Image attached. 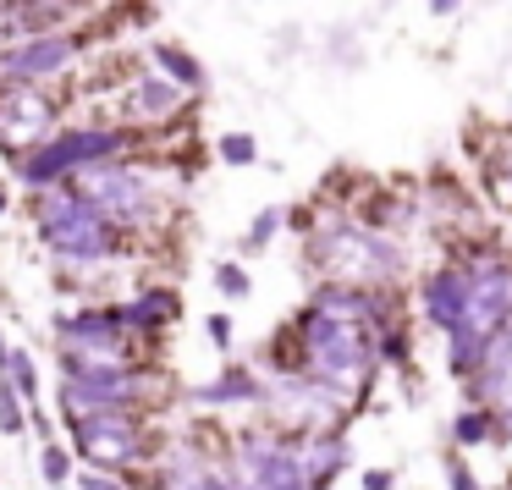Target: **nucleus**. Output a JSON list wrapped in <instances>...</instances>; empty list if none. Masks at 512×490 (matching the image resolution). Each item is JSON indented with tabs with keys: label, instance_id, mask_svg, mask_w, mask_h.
Returning <instances> with one entry per match:
<instances>
[{
	"label": "nucleus",
	"instance_id": "obj_1",
	"mask_svg": "<svg viewBox=\"0 0 512 490\" xmlns=\"http://www.w3.org/2000/svg\"><path fill=\"white\" fill-rule=\"evenodd\" d=\"M303 364H309L314 380H325V386H336L347 397L375 364V342H369L364 320L309 309L303 314Z\"/></svg>",
	"mask_w": 512,
	"mask_h": 490
},
{
	"label": "nucleus",
	"instance_id": "obj_2",
	"mask_svg": "<svg viewBox=\"0 0 512 490\" xmlns=\"http://www.w3.org/2000/svg\"><path fill=\"white\" fill-rule=\"evenodd\" d=\"M39 232H45V243L56 248L61 259H72V265H100V259H111L116 248H122L116 221H105V215L94 210L83 193H72L67 182H56V193L45 199Z\"/></svg>",
	"mask_w": 512,
	"mask_h": 490
},
{
	"label": "nucleus",
	"instance_id": "obj_3",
	"mask_svg": "<svg viewBox=\"0 0 512 490\" xmlns=\"http://www.w3.org/2000/svg\"><path fill=\"white\" fill-rule=\"evenodd\" d=\"M127 144H133L127 127H67V133L45 138V144L17 166V182H28V188H56V182H67L78 166L116 160Z\"/></svg>",
	"mask_w": 512,
	"mask_h": 490
},
{
	"label": "nucleus",
	"instance_id": "obj_4",
	"mask_svg": "<svg viewBox=\"0 0 512 490\" xmlns=\"http://www.w3.org/2000/svg\"><path fill=\"white\" fill-rule=\"evenodd\" d=\"M67 188L83 193V199H89L105 221H116V226H138V221H149V210H155L149 182L138 177L133 166H122V155H116V160H94V166H78L67 177Z\"/></svg>",
	"mask_w": 512,
	"mask_h": 490
},
{
	"label": "nucleus",
	"instance_id": "obj_5",
	"mask_svg": "<svg viewBox=\"0 0 512 490\" xmlns=\"http://www.w3.org/2000/svg\"><path fill=\"white\" fill-rule=\"evenodd\" d=\"M309 254L331 270L336 281H391L402 270V254L391 243H380L364 226H325L309 243Z\"/></svg>",
	"mask_w": 512,
	"mask_h": 490
},
{
	"label": "nucleus",
	"instance_id": "obj_6",
	"mask_svg": "<svg viewBox=\"0 0 512 490\" xmlns=\"http://www.w3.org/2000/svg\"><path fill=\"white\" fill-rule=\"evenodd\" d=\"M83 45H89V39L72 34V28H45V34L12 39V45L0 50V89H12V83L61 78V72L83 56Z\"/></svg>",
	"mask_w": 512,
	"mask_h": 490
},
{
	"label": "nucleus",
	"instance_id": "obj_7",
	"mask_svg": "<svg viewBox=\"0 0 512 490\" xmlns=\"http://www.w3.org/2000/svg\"><path fill=\"white\" fill-rule=\"evenodd\" d=\"M72 446L94 468H133L144 457V430H138V419L127 408H105V413L72 419Z\"/></svg>",
	"mask_w": 512,
	"mask_h": 490
},
{
	"label": "nucleus",
	"instance_id": "obj_8",
	"mask_svg": "<svg viewBox=\"0 0 512 490\" xmlns=\"http://www.w3.org/2000/svg\"><path fill=\"white\" fill-rule=\"evenodd\" d=\"M45 138H56V100L39 83L0 89V149L6 155H34Z\"/></svg>",
	"mask_w": 512,
	"mask_h": 490
},
{
	"label": "nucleus",
	"instance_id": "obj_9",
	"mask_svg": "<svg viewBox=\"0 0 512 490\" xmlns=\"http://www.w3.org/2000/svg\"><path fill=\"white\" fill-rule=\"evenodd\" d=\"M61 331V353L83 358V364H122L127 353V325L116 309H83V314H61L56 320Z\"/></svg>",
	"mask_w": 512,
	"mask_h": 490
},
{
	"label": "nucleus",
	"instance_id": "obj_10",
	"mask_svg": "<svg viewBox=\"0 0 512 490\" xmlns=\"http://www.w3.org/2000/svg\"><path fill=\"white\" fill-rule=\"evenodd\" d=\"M243 474L254 490H309L303 452L292 441H270V435H248L243 441Z\"/></svg>",
	"mask_w": 512,
	"mask_h": 490
},
{
	"label": "nucleus",
	"instance_id": "obj_11",
	"mask_svg": "<svg viewBox=\"0 0 512 490\" xmlns=\"http://www.w3.org/2000/svg\"><path fill=\"white\" fill-rule=\"evenodd\" d=\"M182 100H188L182 83H171L166 72H149V78H133V89H127V116L133 122H171Z\"/></svg>",
	"mask_w": 512,
	"mask_h": 490
},
{
	"label": "nucleus",
	"instance_id": "obj_12",
	"mask_svg": "<svg viewBox=\"0 0 512 490\" xmlns=\"http://www.w3.org/2000/svg\"><path fill=\"white\" fill-rule=\"evenodd\" d=\"M463 309H468V270L452 265V270H435L424 281V314H430L441 331H457L463 325Z\"/></svg>",
	"mask_w": 512,
	"mask_h": 490
},
{
	"label": "nucleus",
	"instance_id": "obj_13",
	"mask_svg": "<svg viewBox=\"0 0 512 490\" xmlns=\"http://www.w3.org/2000/svg\"><path fill=\"white\" fill-rule=\"evenodd\" d=\"M116 314H122V325H138V331H166V325L182 314V298L166 292V287H155V292H138L133 303H122Z\"/></svg>",
	"mask_w": 512,
	"mask_h": 490
},
{
	"label": "nucleus",
	"instance_id": "obj_14",
	"mask_svg": "<svg viewBox=\"0 0 512 490\" xmlns=\"http://www.w3.org/2000/svg\"><path fill=\"white\" fill-rule=\"evenodd\" d=\"M149 56H155V67L166 72L171 83H182L188 94H204V89H210V72H204V61L188 56L182 45H171V39H155V45H149Z\"/></svg>",
	"mask_w": 512,
	"mask_h": 490
},
{
	"label": "nucleus",
	"instance_id": "obj_15",
	"mask_svg": "<svg viewBox=\"0 0 512 490\" xmlns=\"http://www.w3.org/2000/svg\"><path fill=\"white\" fill-rule=\"evenodd\" d=\"M347 463V446L336 435H314V446L303 452V474H309V490H325L336 479V468Z\"/></svg>",
	"mask_w": 512,
	"mask_h": 490
},
{
	"label": "nucleus",
	"instance_id": "obj_16",
	"mask_svg": "<svg viewBox=\"0 0 512 490\" xmlns=\"http://www.w3.org/2000/svg\"><path fill=\"white\" fill-rule=\"evenodd\" d=\"M254 397H265V391H259V380L248 369H226L215 386L193 391V402H254Z\"/></svg>",
	"mask_w": 512,
	"mask_h": 490
},
{
	"label": "nucleus",
	"instance_id": "obj_17",
	"mask_svg": "<svg viewBox=\"0 0 512 490\" xmlns=\"http://www.w3.org/2000/svg\"><path fill=\"white\" fill-rule=\"evenodd\" d=\"M485 177H490L496 204H507V210H512V133H501L496 155H485Z\"/></svg>",
	"mask_w": 512,
	"mask_h": 490
},
{
	"label": "nucleus",
	"instance_id": "obj_18",
	"mask_svg": "<svg viewBox=\"0 0 512 490\" xmlns=\"http://www.w3.org/2000/svg\"><path fill=\"white\" fill-rule=\"evenodd\" d=\"M6 369H12V386L23 391V402H39V369H34V358H28L23 347L6 353Z\"/></svg>",
	"mask_w": 512,
	"mask_h": 490
},
{
	"label": "nucleus",
	"instance_id": "obj_19",
	"mask_svg": "<svg viewBox=\"0 0 512 490\" xmlns=\"http://www.w3.org/2000/svg\"><path fill=\"white\" fill-rule=\"evenodd\" d=\"M0 430L6 435H23L28 430V408H23V391L0 380Z\"/></svg>",
	"mask_w": 512,
	"mask_h": 490
},
{
	"label": "nucleus",
	"instance_id": "obj_20",
	"mask_svg": "<svg viewBox=\"0 0 512 490\" xmlns=\"http://www.w3.org/2000/svg\"><path fill=\"white\" fill-rule=\"evenodd\" d=\"M39 479H45V485H67V479H72V452H67V446L50 441L45 452H39Z\"/></svg>",
	"mask_w": 512,
	"mask_h": 490
},
{
	"label": "nucleus",
	"instance_id": "obj_21",
	"mask_svg": "<svg viewBox=\"0 0 512 490\" xmlns=\"http://www.w3.org/2000/svg\"><path fill=\"white\" fill-rule=\"evenodd\" d=\"M215 149H221V160H226V166H254V160H259L254 133H226Z\"/></svg>",
	"mask_w": 512,
	"mask_h": 490
},
{
	"label": "nucleus",
	"instance_id": "obj_22",
	"mask_svg": "<svg viewBox=\"0 0 512 490\" xmlns=\"http://www.w3.org/2000/svg\"><path fill=\"white\" fill-rule=\"evenodd\" d=\"M452 435H457V446H479V441L490 435V413H485V408H468V413H457Z\"/></svg>",
	"mask_w": 512,
	"mask_h": 490
},
{
	"label": "nucleus",
	"instance_id": "obj_23",
	"mask_svg": "<svg viewBox=\"0 0 512 490\" xmlns=\"http://www.w3.org/2000/svg\"><path fill=\"white\" fill-rule=\"evenodd\" d=\"M276 232H281V210H259V221L248 226L243 248H248V254H254V248H265V243H270V237H276Z\"/></svg>",
	"mask_w": 512,
	"mask_h": 490
},
{
	"label": "nucleus",
	"instance_id": "obj_24",
	"mask_svg": "<svg viewBox=\"0 0 512 490\" xmlns=\"http://www.w3.org/2000/svg\"><path fill=\"white\" fill-rule=\"evenodd\" d=\"M215 287H221L226 298H248V270L243 265H215Z\"/></svg>",
	"mask_w": 512,
	"mask_h": 490
},
{
	"label": "nucleus",
	"instance_id": "obj_25",
	"mask_svg": "<svg viewBox=\"0 0 512 490\" xmlns=\"http://www.w3.org/2000/svg\"><path fill=\"white\" fill-rule=\"evenodd\" d=\"M210 336H215V347H232V320H226V314H210Z\"/></svg>",
	"mask_w": 512,
	"mask_h": 490
},
{
	"label": "nucleus",
	"instance_id": "obj_26",
	"mask_svg": "<svg viewBox=\"0 0 512 490\" xmlns=\"http://www.w3.org/2000/svg\"><path fill=\"white\" fill-rule=\"evenodd\" d=\"M364 490H391V474H386V468H369V474H364Z\"/></svg>",
	"mask_w": 512,
	"mask_h": 490
},
{
	"label": "nucleus",
	"instance_id": "obj_27",
	"mask_svg": "<svg viewBox=\"0 0 512 490\" xmlns=\"http://www.w3.org/2000/svg\"><path fill=\"white\" fill-rule=\"evenodd\" d=\"M452 490H479V485H474V474H468L463 463H452Z\"/></svg>",
	"mask_w": 512,
	"mask_h": 490
},
{
	"label": "nucleus",
	"instance_id": "obj_28",
	"mask_svg": "<svg viewBox=\"0 0 512 490\" xmlns=\"http://www.w3.org/2000/svg\"><path fill=\"white\" fill-rule=\"evenodd\" d=\"M83 490H116V485L105 474H83Z\"/></svg>",
	"mask_w": 512,
	"mask_h": 490
},
{
	"label": "nucleus",
	"instance_id": "obj_29",
	"mask_svg": "<svg viewBox=\"0 0 512 490\" xmlns=\"http://www.w3.org/2000/svg\"><path fill=\"white\" fill-rule=\"evenodd\" d=\"M424 6H430V12H452L457 0H424Z\"/></svg>",
	"mask_w": 512,
	"mask_h": 490
},
{
	"label": "nucleus",
	"instance_id": "obj_30",
	"mask_svg": "<svg viewBox=\"0 0 512 490\" xmlns=\"http://www.w3.org/2000/svg\"><path fill=\"white\" fill-rule=\"evenodd\" d=\"M6 353H12V347H6V336H0V375H6Z\"/></svg>",
	"mask_w": 512,
	"mask_h": 490
},
{
	"label": "nucleus",
	"instance_id": "obj_31",
	"mask_svg": "<svg viewBox=\"0 0 512 490\" xmlns=\"http://www.w3.org/2000/svg\"><path fill=\"white\" fill-rule=\"evenodd\" d=\"M501 430H507V435H512V408H507V424H501Z\"/></svg>",
	"mask_w": 512,
	"mask_h": 490
},
{
	"label": "nucleus",
	"instance_id": "obj_32",
	"mask_svg": "<svg viewBox=\"0 0 512 490\" xmlns=\"http://www.w3.org/2000/svg\"><path fill=\"white\" fill-rule=\"evenodd\" d=\"M0 215H6V188H0Z\"/></svg>",
	"mask_w": 512,
	"mask_h": 490
},
{
	"label": "nucleus",
	"instance_id": "obj_33",
	"mask_svg": "<svg viewBox=\"0 0 512 490\" xmlns=\"http://www.w3.org/2000/svg\"><path fill=\"white\" fill-rule=\"evenodd\" d=\"M386 6H391V0H386Z\"/></svg>",
	"mask_w": 512,
	"mask_h": 490
},
{
	"label": "nucleus",
	"instance_id": "obj_34",
	"mask_svg": "<svg viewBox=\"0 0 512 490\" xmlns=\"http://www.w3.org/2000/svg\"><path fill=\"white\" fill-rule=\"evenodd\" d=\"M507 485H512V479H507Z\"/></svg>",
	"mask_w": 512,
	"mask_h": 490
}]
</instances>
